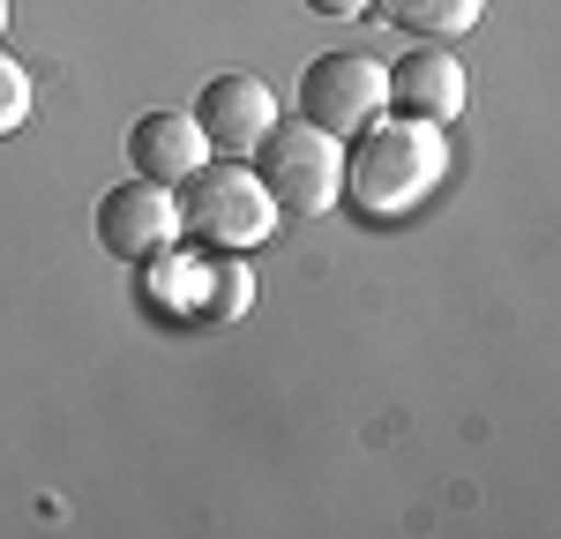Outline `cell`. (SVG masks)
I'll return each instance as SVG.
<instances>
[{
    "label": "cell",
    "mask_w": 561,
    "mask_h": 539,
    "mask_svg": "<svg viewBox=\"0 0 561 539\" xmlns=\"http://www.w3.org/2000/svg\"><path fill=\"white\" fill-rule=\"evenodd\" d=\"M31 105H38V98H31V68L0 53V135L23 128V121H31Z\"/></svg>",
    "instance_id": "obj_11"
},
{
    "label": "cell",
    "mask_w": 561,
    "mask_h": 539,
    "mask_svg": "<svg viewBox=\"0 0 561 539\" xmlns=\"http://www.w3.org/2000/svg\"><path fill=\"white\" fill-rule=\"evenodd\" d=\"M382 76H389V105L397 113H420V121H442V128L465 113V90H472L465 83V60L449 45H412V53L389 60Z\"/></svg>",
    "instance_id": "obj_7"
},
{
    "label": "cell",
    "mask_w": 561,
    "mask_h": 539,
    "mask_svg": "<svg viewBox=\"0 0 561 539\" xmlns=\"http://www.w3.org/2000/svg\"><path fill=\"white\" fill-rule=\"evenodd\" d=\"M270 121H277V90L262 76H210L203 98H195V128L217 158H248Z\"/></svg>",
    "instance_id": "obj_6"
},
{
    "label": "cell",
    "mask_w": 561,
    "mask_h": 539,
    "mask_svg": "<svg viewBox=\"0 0 561 539\" xmlns=\"http://www.w3.org/2000/svg\"><path fill=\"white\" fill-rule=\"evenodd\" d=\"M382 105H389L382 60H367V53H322V60H307V76H300V113H307L322 135L352 142V135L367 128Z\"/></svg>",
    "instance_id": "obj_4"
},
{
    "label": "cell",
    "mask_w": 561,
    "mask_h": 539,
    "mask_svg": "<svg viewBox=\"0 0 561 539\" xmlns=\"http://www.w3.org/2000/svg\"><path fill=\"white\" fill-rule=\"evenodd\" d=\"M248 300H255V270L240 263V255L210 263V300H203V314H210V322H232Z\"/></svg>",
    "instance_id": "obj_10"
},
{
    "label": "cell",
    "mask_w": 561,
    "mask_h": 539,
    "mask_svg": "<svg viewBox=\"0 0 561 539\" xmlns=\"http://www.w3.org/2000/svg\"><path fill=\"white\" fill-rule=\"evenodd\" d=\"M128 158H135L142 180L180 187V180L210 158V142H203V128H195V113H142V121L128 128Z\"/></svg>",
    "instance_id": "obj_8"
},
{
    "label": "cell",
    "mask_w": 561,
    "mask_h": 539,
    "mask_svg": "<svg viewBox=\"0 0 561 539\" xmlns=\"http://www.w3.org/2000/svg\"><path fill=\"white\" fill-rule=\"evenodd\" d=\"M180 232L240 255V248H255V240L277 232V203H270V187L255 180L248 158H203L195 173L180 180Z\"/></svg>",
    "instance_id": "obj_3"
},
{
    "label": "cell",
    "mask_w": 561,
    "mask_h": 539,
    "mask_svg": "<svg viewBox=\"0 0 561 539\" xmlns=\"http://www.w3.org/2000/svg\"><path fill=\"white\" fill-rule=\"evenodd\" d=\"M180 240V195L165 180H142L128 173L121 187H105L98 195V248L105 255H121V263H150V255H165Z\"/></svg>",
    "instance_id": "obj_5"
},
{
    "label": "cell",
    "mask_w": 561,
    "mask_h": 539,
    "mask_svg": "<svg viewBox=\"0 0 561 539\" xmlns=\"http://www.w3.org/2000/svg\"><path fill=\"white\" fill-rule=\"evenodd\" d=\"M307 8H314V15H330V23H352V15H367L375 0H307Z\"/></svg>",
    "instance_id": "obj_12"
},
{
    "label": "cell",
    "mask_w": 561,
    "mask_h": 539,
    "mask_svg": "<svg viewBox=\"0 0 561 539\" xmlns=\"http://www.w3.org/2000/svg\"><path fill=\"white\" fill-rule=\"evenodd\" d=\"M382 23H397L404 38H427V45H449V38H472L486 23V0H375Z\"/></svg>",
    "instance_id": "obj_9"
},
{
    "label": "cell",
    "mask_w": 561,
    "mask_h": 539,
    "mask_svg": "<svg viewBox=\"0 0 561 539\" xmlns=\"http://www.w3.org/2000/svg\"><path fill=\"white\" fill-rule=\"evenodd\" d=\"M442 180H449V135H442V121H420V113L389 121V113H375L345 142V203L367 225L412 218Z\"/></svg>",
    "instance_id": "obj_1"
},
{
    "label": "cell",
    "mask_w": 561,
    "mask_h": 539,
    "mask_svg": "<svg viewBox=\"0 0 561 539\" xmlns=\"http://www.w3.org/2000/svg\"><path fill=\"white\" fill-rule=\"evenodd\" d=\"M0 38H8V0H0Z\"/></svg>",
    "instance_id": "obj_13"
},
{
    "label": "cell",
    "mask_w": 561,
    "mask_h": 539,
    "mask_svg": "<svg viewBox=\"0 0 561 539\" xmlns=\"http://www.w3.org/2000/svg\"><path fill=\"white\" fill-rule=\"evenodd\" d=\"M248 158H255V180L270 187L277 218H322V210L345 195V142L322 135L307 113L270 121Z\"/></svg>",
    "instance_id": "obj_2"
}]
</instances>
